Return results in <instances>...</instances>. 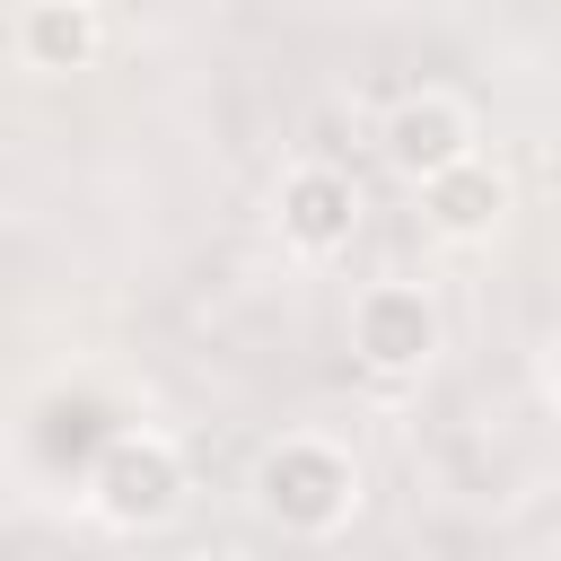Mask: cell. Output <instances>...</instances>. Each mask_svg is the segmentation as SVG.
<instances>
[{
	"label": "cell",
	"mask_w": 561,
	"mask_h": 561,
	"mask_svg": "<svg viewBox=\"0 0 561 561\" xmlns=\"http://www.w3.org/2000/svg\"><path fill=\"white\" fill-rule=\"evenodd\" d=\"M289 219H298V237H333V228H342V193H333V184H298Z\"/></svg>",
	"instance_id": "6da1fadb"
},
{
	"label": "cell",
	"mask_w": 561,
	"mask_h": 561,
	"mask_svg": "<svg viewBox=\"0 0 561 561\" xmlns=\"http://www.w3.org/2000/svg\"><path fill=\"white\" fill-rule=\"evenodd\" d=\"M394 149L421 167V158H447V123L438 114H403V131H394Z\"/></svg>",
	"instance_id": "7a4b0ae2"
},
{
	"label": "cell",
	"mask_w": 561,
	"mask_h": 561,
	"mask_svg": "<svg viewBox=\"0 0 561 561\" xmlns=\"http://www.w3.org/2000/svg\"><path fill=\"white\" fill-rule=\"evenodd\" d=\"M114 482H123V508H158V500H167V473H158L149 456H140V465H123Z\"/></svg>",
	"instance_id": "3957f363"
},
{
	"label": "cell",
	"mask_w": 561,
	"mask_h": 561,
	"mask_svg": "<svg viewBox=\"0 0 561 561\" xmlns=\"http://www.w3.org/2000/svg\"><path fill=\"white\" fill-rule=\"evenodd\" d=\"M438 210L465 228V219H482V210H491V184H473V175H465V184H447V193H438Z\"/></svg>",
	"instance_id": "277c9868"
},
{
	"label": "cell",
	"mask_w": 561,
	"mask_h": 561,
	"mask_svg": "<svg viewBox=\"0 0 561 561\" xmlns=\"http://www.w3.org/2000/svg\"><path fill=\"white\" fill-rule=\"evenodd\" d=\"M44 53H79V26L70 18H44Z\"/></svg>",
	"instance_id": "5b68a950"
}]
</instances>
